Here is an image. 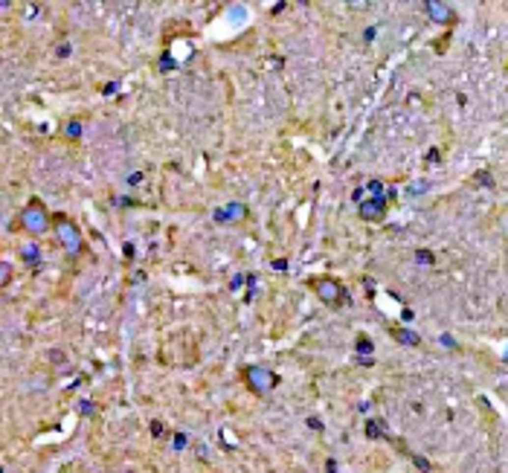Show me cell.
I'll return each mask as SVG.
<instances>
[{
    "mask_svg": "<svg viewBox=\"0 0 508 473\" xmlns=\"http://www.w3.org/2000/svg\"><path fill=\"white\" fill-rule=\"evenodd\" d=\"M354 348H357V354H360V357H372V351H375V343H372L369 337H363V334H360V337L354 340Z\"/></svg>",
    "mask_w": 508,
    "mask_h": 473,
    "instance_id": "12",
    "label": "cell"
},
{
    "mask_svg": "<svg viewBox=\"0 0 508 473\" xmlns=\"http://www.w3.org/2000/svg\"><path fill=\"white\" fill-rule=\"evenodd\" d=\"M477 180H479V183H485V186H494V180H491V174H488V171H485V174H479Z\"/></svg>",
    "mask_w": 508,
    "mask_h": 473,
    "instance_id": "23",
    "label": "cell"
},
{
    "mask_svg": "<svg viewBox=\"0 0 508 473\" xmlns=\"http://www.w3.org/2000/svg\"><path fill=\"white\" fill-rule=\"evenodd\" d=\"M325 473H337V462H334V459L325 462Z\"/></svg>",
    "mask_w": 508,
    "mask_h": 473,
    "instance_id": "26",
    "label": "cell"
},
{
    "mask_svg": "<svg viewBox=\"0 0 508 473\" xmlns=\"http://www.w3.org/2000/svg\"><path fill=\"white\" fill-rule=\"evenodd\" d=\"M160 70H174V61H171L169 56H163V58H160Z\"/></svg>",
    "mask_w": 508,
    "mask_h": 473,
    "instance_id": "20",
    "label": "cell"
},
{
    "mask_svg": "<svg viewBox=\"0 0 508 473\" xmlns=\"http://www.w3.org/2000/svg\"><path fill=\"white\" fill-rule=\"evenodd\" d=\"M311 284H314L317 296L322 299V305H328V308H340L343 302H349V293H346V287L337 282V279H331V276L314 279Z\"/></svg>",
    "mask_w": 508,
    "mask_h": 473,
    "instance_id": "3",
    "label": "cell"
},
{
    "mask_svg": "<svg viewBox=\"0 0 508 473\" xmlns=\"http://www.w3.org/2000/svg\"><path fill=\"white\" fill-rule=\"evenodd\" d=\"M64 137H67V139H79V137H82V122H79V119H70V122L64 125Z\"/></svg>",
    "mask_w": 508,
    "mask_h": 473,
    "instance_id": "14",
    "label": "cell"
},
{
    "mask_svg": "<svg viewBox=\"0 0 508 473\" xmlns=\"http://www.w3.org/2000/svg\"><path fill=\"white\" fill-rule=\"evenodd\" d=\"M116 87H119L116 82H113V84H105V87H102V93H105V96H111V93H116Z\"/></svg>",
    "mask_w": 508,
    "mask_h": 473,
    "instance_id": "24",
    "label": "cell"
},
{
    "mask_svg": "<svg viewBox=\"0 0 508 473\" xmlns=\"http://www.w3.org/2000/svg\"><path fill=\"white\" fill-rule=\"evenodd\" d=\"M363 433H366V439H389L386 424H383L381 418H369L366 427H363Z\"/></svg>",
    "mask_w": 508,
    "mask_h": 473,
    "instance_id": "8",
    "label": "cell"
},
{
    "mask_svg": "<svg viewBox=\"0 0 508 473\" xmlns=\"http://www.w3.org/2000/svg\"><path fill=\"white\" fill-rule=\"evenodd\" d=\"M392 337H395L401 346H418V343H421V337H418L415 331H410V328H392Z\"/></svg>",
    "mask_w": 508,
    "mask_h": 473,
    "instance_id": "10",
    "label": "cell"
},
{
    "mask_svg": "<svg viewBox=\"0 0 508 473\" xmlns=\"http://www.w3.org/2000/svg\"><path fill=\"white\" fill-rule=\"evenodd\" d=\"M273 270H287V261L285 258H276V261H273Z\"/></svg>",
    "mask_w": 508,
    "mask_h": 473,
    "instance_id": "25",
    "label": "cell"
},
{
    "mask_svg": "<svg viewBox=\"0 0 508 473\" xmlns=\"http://www.w3.org/2000/svg\"><path fill=\"white\" fill-rule=\"evenodd\" d=\"M424 9H427V15L436 21V24H453L456 21V12L447 6V3H439V0H427L424 3Z\"/></svg>",
    "mask_w": 508,
    "mask_h": 473,
    "instance_id": "7",
    "label": "cell"
},
{
    "mask_svg": "<svg viewBox=\"0 0 508 473\" xmlns=\"http://www.w3.org/2000/svg\"><path fill=\"white\" fill-rule=\"evenodd\" d=\"M50 360H53L56 366H61V363H64V354L58 351V348H53V351H50Z\"/></svg>",
    "mask_w": 508,
    "mask_h": 473,
    "instance_id": "18",
    "label": "cell"
},
{
    "mask_svg": "<svg viewBox=\"0 0 508 473\" xmlns=\"http://www.w3.org/2000/svg\"><path fill=\"white\" fill-rule=\"evenodd\" d=\"M18 218H21V226H24L27 232H32V235H41V232L53 223V215L47 212V206H44L38 197H32L29 203L21 209V215H18Z\"/></svg>",
    "mask_w": 508,
    "mask_h": 473,
    "instance_id": "2",
    "label": "cell"
},
{
    "mask_svg": "<svg viewBox=\"0 0 508 473\" xmlns=\"http://www.w3.org/2000/svg\"><path fill=\"white\" fill-rule=\"evenodd\" d=\"M415 264H421V267H433L436 264V255L430 250H415Z\"/></svg>",
    "mask_w": 508,
    "mask_h": 473,
    "instance_id": "13",
    "label": "cell"
},
{
    "mask_svg": "<svg viewBox=\"0 0 508 473\" xmlns=\"http://www.w3.org/2000/svg\"><path fill=\"white\" fill-rule=\"evenodd\" d=\"M386 197H366L363 203H357V215L363 221H383L386 218Z\"/></svg>",
    "mask_w": 508,
    "mask_h": 473,
    "instance_id": "5",
    "label": "cell"
},
{
    "mask_svg": "<svg viewBox=\"0 0 508 473\" xmlns=\"http://www.w3.org/2000/svg\"><path fill=\"white\" fill-rule=\"evenodd\" d=\"M174 447H177V450H183V447H186V436H183V433H177V436H174Z\"/></svg>",
    "mask_w": 508,
    "mask_h": 473,
    "instance_id": "21",
    "label": "cell"
},
{
    "mask_svg": "<svg viewBox=\"0 0 508 473\" xmlns=\"http://www.w3.org/2000/svg\"><path fill=\"white\" fill-rule=\"evenodd\" d=\"M151 436H163V424L160 421H151Z\"/></svg>",
    "mask_w": 508,
    "mask_h": 473,
    "instance_id": "22",
    "label": "cell"
},
{
    "mask_svg": "<svg viewBox=\"0 0 508 473\" xmlns=\"http://www.w3.org/2000/svg\"><path fill=\"white\" fill-rule=\"evenodd\" d=\"M9 282H12V264L3 261L0 264V287H9Z\"/></svg>",
    "mask_w": 508,
    "mask_h": 473,
    "instance_id": "15",
    "label": "cell"
},
{
    "mask_svg": "<svg viewBox=\"0 0 508 473\" xmlns=\"http://www.w3.org/2000/svg\"><path fill=\"white\" fill-rule=\"evenodd\" d=\"M21 261H27V264H41V250H38V244L35 241H27V244H21Z\"/></svg>",
    "mask_w": 508,
    "mask_h": 473,
    "instance_id": "9",
    "label": "cell"
},
{
    "mask_svg": "<svg viewBox=\"0 0 508 473\" xmlns=\"http://www.w3.org/2000/svg\"><path fill=\"white\" fill-rule=\"evenodd\" d=\"M53 229H56L61 247L67 250V255H79V252L85 250V238H82V232H79V226H76L73 218H67L61 212L53 215Z\"/></svg>",
    "mask_w": 508,
    "mask_h": 473,
    "instance_id": "1",
    "label": "cell"
},
{
    "mask_svg": "<svg viewBox=\"0 0 508 473\" xmlns=\"http://www.w3.org/2000/svg\"><path fill=\"white\" fill-rule=\"evenodd\" d=\"M244 383H247V389H250L253 395H267V392L276 389L279 378H276L270 369H264V366H247V369H244Z\"/></svg>",
    "mask_w": 508,
    "mask_h": 473,
    "instance_id": "4",
    "label": "cell"
},
{
    "mask_svg": "<svg viewBox=\"0 0 508 473\" xmlns=\"http://www.w3.org/2000/svg\"><path fill=\"white\" fill-rule=\"evenodd\" d=\"M212 218L218 223H235V221H244L247 218V206L244 203H226L221 209L212 212Z\"/></svg>",
    "mask_w": 508,
    "mask_h": 473,
    "instance_id": "6",
    "label": "cell"
},
{
    "mask_svg": "<svg viewBox=\"0 0 508 473\" xmlns=\"http://www.w3.org/2000/svg\"><path fill=\"white\" fill-rule=\"evenodd\" d=\"M363 192H369V197H386V200H389V197L395 195V192H389L386 186H383V180H369Z\"/></svg>",
    "mask_w": 508,
    "mask_h": 473,
    "instance_id": "11",
    "label": "cell"
},
{
    "mask_svg": "<svg viewBox=\"0 0 508 473\" xmlns=\"http://www.w3.org/2000/svg\"><path fill=\"white\" fill-rule=\"evenodd\" d=\"M413 462H415V468H418V471H424V473L433 468V465H430V462H427L424 456H415V453H413Z\"/></svg>",
    "mask_w": 508,
    "mask_h": 473,
    "instance_id": "16",
    "label": "cell"
},
{
    "mask_svg": "<svg viewBox=\"0 0 508 473\" xmlns=\"http://www.w3.org/2000/svg\"><path fill=\"white\" fill-rule=\"evenodd\" d=\"M56 56H58V58H67V56H70V44H58V47H56Z\"/></svg>",
    "mask_w": 508,
    "mask_h": 473,
    "instance_id": "19",
    "label": "cell"
},
{
    "mask_svg": "<svg viewBox=\"0 0 508 473\" xmlns=\"http://www.w3.org/2000/svg\"><path fill=\"white\" fill-rule=\"evenodd\" d=\"M308 427H311V430H322V424H319V418H308Z\"/></svg>",
    "mask_w": 508,
    "mask_h": 473,
    "instance_id": "27",
    "label": "cell"
},
{
    "mask_svg": "<svg viewBox=\"0 0 508 473\" xmlns=\"http://www.w3.org/2000/svg\"><path fill=\"white\" fill-rule=\"evenodd\" d=\"M430 189V183H427V180H418V183H410V192H413V195H421V192H427Z\"/></svg>",
    "mask_w": 508,
    "mask_h": 473,
    "instance_id": "17",
    "label": "cell"
}]
</instances>
